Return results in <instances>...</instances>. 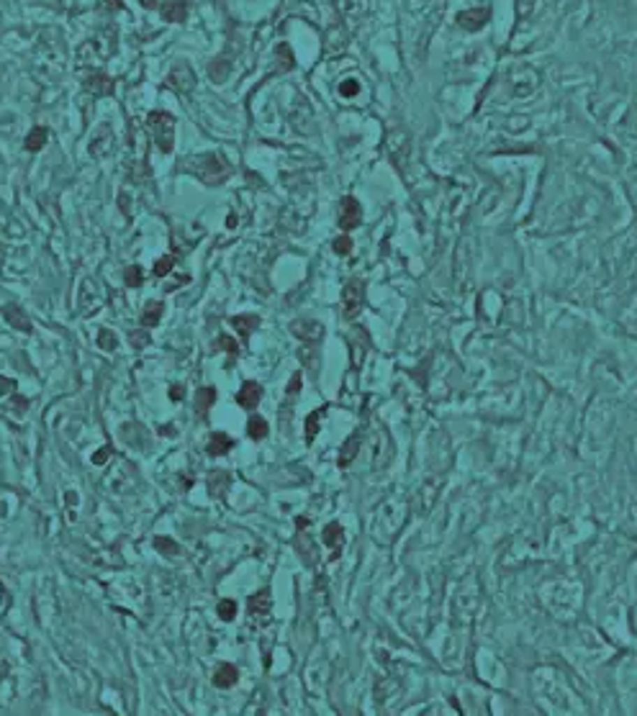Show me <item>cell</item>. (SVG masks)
Wrapping results in <instances>:
<instances>
[{"mask_svg": "<svg viewBox=\"0 0 637 716\" xmlns=\"http://www.w3.org/2000/svg\"><path fill=\"white\" fill-rule=\"evenodd\" d=\"M159 434H162V437H168V434H170V437H173V434H175V431H173V426H162V429H159Z\"/></svg>", "mask_w": 637, "mask_h": 716, "instance_id": "b9f144b4", "label": "cell"}, {"mask_svg": "<svg viewBox=\"0 0 637 716\" xmlns=\"http://www.w3.org/2000/svg\"><path fill=\"white\" fill-rule=\"evenodd\" d=\"M358 449H360V437H350L344 442L342 447V454H339V468H347L355 457H358Z\"/></svg>", "mask_w": 637, "mask_h": 716, "instance_id": "cb8c5ba5", "label": "cell"}, {"mask_svg": "<svg viewBox=\"0 0 637 716\" xmlns=\"http://www.w3.org/2000/svg\"><path fill=\"white\" fill-rule=\"evenodd\" d=\"M360 221H363V208H360L358 198H352V195L342 198V203H339V216H337V226L347 234V231L358 229Z\"/></svg>", "mask_w": 637, "mask_h": 716, "instance_id": "5b68a950", "label": "cell"}, {"mask_svg": "<svg viewBox=\"0 0 637 716\" xmlns=\"http://www.w3.org/2000/svg\"><path fill=\"white\" fill-rule=\"evenodd\" d=\"M90 154L93 157H105V154H111V149H113V131H111V126H101L93 134V139H90Z\"/></svg>", "mask_w": 637, "mask_h": 716, "instance_id": "30bf717a", "label": "cell"}, {"mask_svg": "<svg viewBox=\"0 0 637 716\" xmlns=\"http://www.w3.org/2000/svg\"><path fill=\"white\" fill-rule=\"evenodd\" d=\"M154 549L157 552H162V555H168V557H177L180 555V544H177L175 539H170V537H154Z\"/></svg>", "mask_w": 637, "mask_h": 716, "instance_id": "484cf974", "label": "cell"}, {"mask_svg": "<svg viewBox=\"0 0 637 716\" xmlns=\"http://www.w3.org/2000/svg\"><path fill=\"white\" fill-rule=\"evenodd\" d=\"M173 270H175V255H165L154 262V275L157 278H168Z\"/></svg>", "mask_w": 637, "mask_h": 716, "instance_id": "83f0119b", "label": "cell"}, {"mask_svg": "<svg viewBox=\"0 0 637 716\" xmlns=\"http://www.w3.org/2000/svg\"><path fill=\"white\" fill-rule=\"evenodd\" d=\"M229 70H231V62H226L224 57H219L216 62H211V77L216 80V82H224L226 80V75H229Z\"/></svg>", "mask_w": 637, "mask_h": 716, "instance_id": "f1b7e54d", "label": "cell"}, {"mask_svg": "<svg viewBox=\"0 0 637 716\" xmlns=\"http://www.w3.org/2000/svg\"><path fill=\"white\" fill-rule=\"evenodd\" d=\"M260 401H263V385L255 380L242 382V388H239V393H237L239 406L244 408V411H255V408L260 406Z\"/></svg>", "mask_w": 637, "mask_h": 716, "instance_id": "ba28073f", "label": "cell"}, {"mask_svg": "<svg viewBox=\"0 0 637 716\" xmlns=\"http://www.w3.org/2000/svg\"><path fill=\"white\" fill-rule=\"evenodd\" d=\"M98 347L105 352H113L119 347V339H116V334H113L111 329H101V331H98Z\"/></svg>", "mask_w": 637, "mask_h": 716, "instance_id": "f546056e", "label": "cell"}, {"mask_svg": "<svg viewBox=\"0 0 637 716\" xmlns=\"http://www.w3.org/2000/svg\"><path fill=\"white\" fill-rule=\"evenodd\" d=\"M301 393V373H295L288 382V396H298Z\"/></svg>", "mask_w": 637, "mask_h": 716, "instance_id": "74e56055", "label": "cell"}, {"mask_svg": "<svg viewBox=\"0 0 637 716\" xmlns=\"http://www.w3.org/2000/svg\"><path fill=\"white\" fill-rule=\"evenodd\" d=\"M131 342H134V350H142V347H147V344H149V334H147V329H144V331H134V334H131Z\"/></svg>", "mask_w": 637, "mask_h": 716, "instance_id": "8d00e7d4", "label": "cell"}, {"mask_svg": "<svg viewBox=\"0 0 637 716\" xmlns=\"http://www.w3.org/2000/svg\"><path fill=\"white\" fill-rule=\"evenodd\" d=\"M16 390V380H10V378H0V396H10Z\"/></svg>", "mask_w": 637, "mask_h": 716, "instance_id": "f35d334b", "label": "cell"}, {"mask_svg": "<svg viewBox=\"0 0 637 716\" xmlns=\"http://www.w3.org/2000/svg\"><path fill=\"white\" fill-rule=\"evenodd\" d=\"M162 313H165V303H162V301H149L147 306H144L142 318H139V321H142L144 329H152V327H157V324H159Z\"/></svg>", "mask_w": 637, "mask_h": 716, "instance_id": "d6986e66", "label": "cell"}, {"mask_svg": "<svg viewBox=\"0 0 637 716\" xmlns=\"http://www.w3.org/2000/svg\"><path fill=\"white\" fill-rule=\"evenodd\" d=\"M159 13L170 24H183L188 18V0H168L159 6Z\"/></svg>", "mask_w": 637, "mask_h": 716, "instance_id": "9a60e30c", "label": "cell"}, {"mask_svg": "<svg viewBox=\"0 0 637 716\" xmlns=\"http://www.w3.org/2000/svg\"><path fill=\"white\" fill-rule=\"evenodd\" d=\"M144 8H157V0H142Z\"/></svg>", "mask_w": 637, "mask_h": 716, "instance_id": "7bdbcfd3", "label": "cell"}, {"mask_svg": "<svg viewBox=\"0 0 637 716\" xmlns=\"http://www.w3.org/2000/svg\"><path fill=\"white\" fill-rule=\"evenodd\" d=\"M488 18H491V8H488V6H481V8L462 10L460 16H457V24H460L465 31H478V29H483V26L488 24Z\"/></svg>", "mask_w": 637, "mask_h": 716, "instance_id": "9c48e42d", "label": "cell"}, {"mask_svg": "<svg viewBox=\"0 0 637 716\" xmlns=\"http://www.w3.org/2000/svg\"><path fill=\"white\" fill-rule=\"evenodd\" d=\"M168 85L175 93L185 96V93H193L196 88V72L188 62H175L173 64V70L168 72Z\"/></svg>", "mask_w": 637, "mask_h": 716, "instance_id": "277c9868", "label": "cell"}, {"mask_svg": "<svg viewBox=\"0 0 637 716\" xmlns=\"http://www.w3.org/2000/svg\"><path fill=\"white\" fill-rule=\"evenodd\" d=\"M185 165H188V162H185ZM188 167H191V172L198 177L200 183L211 185V188H216V185H224L226 180H229V175H231V165L221 157V154H219V151H211V154H200V157H193Z\"/></svg>", "mask_w": 637, "mask_h": 716, "instance_id": "6da1fadb", "label": "cell"}, {"mask_svg": "<svg viewBox=\"0 0 637 716\" xmlns=\"http://www.w3.org/2000/svg\"><path fill=\"white\" fill-rule=\"evenodd\" d=\"M111 457H113V447H101V449L93 454V465H105Z\"/></svg>", "mask_w": 637, "mask_h": 716, "instance_id": "d590c367", "label": "cell"}, {"mask_svg": "<svg viewBox=\"0 0 637 716\" xmlns=\"http://www.w3.org/2000/svg\"><path fill=\"white\" fill-rule=\"evenodd\" d=\"M124 280H126V288H142L144 270L139 267V264H131V267H126V275H124Z\"/></svg>", "mask_w": 637, "mask_h": 716, "instance_id": "4dcf8cb0", "label": "cell"}, {"mask_svg": "<svg viewBox=\"0 0 637 716\" xmlns=\"http://www.w3.org/2000/svg\"><path fill=\"white\" fill-rule=\"evenodd\" d=\"M363 303H365V283L360 278L347 280L342 288V316L347 321L358 318V313L363 311Z\"/></svg>", "mask_w": 637, "mask_h": 716, "instance_id": "3957f363", "label": "cell"}, {"mask_svg": "<svg viewBox=\"0 0 637 716\" xmlns=\"http://www.w3.org/2000/svg\"><path fill=\"white\" fill-rule=\"evenodd\" d=\"M216 347L221 352H229L231 357H237V352H239V347H237V342L231 339V336H226V334H221L219 339H216Z\"/></svg>", "mask_w": 637, "mask_h": 716, "instance_id": "d6a6232c", "label": "cell"}, {"mask_svg": "<svg viewBox=\"0 0 637 716\" xmlns=\"http://www.w3.org/2000/svg\"><path fill=\"white\" fill-rule=\"evenodd\" d=\"M324 414H327V408H316V411H311V416L306 419V442H314L316 439V434H318V422L324 419Z\"/></svg>", "mask_w": 637, "mask_h": 716, "instance_id": "d4e9b609", "label": "cell"}, {"mask_svg": "<svg viewBox=\"0 0 637 716\" xmlns=\"http://www.w3.org/2000/svg\"><path fill=\"white\" fill-rule=\"evenodd\" d=\"M237 601H231V598H224V601H219V606H216V613H219V619L221 621H231L234 616H237Z\"/></svg>", "mask_w": 637, "mask_h": 716, "instance_id": "4316f807", "label": "cell"}, {"mask_svg": "<svg viewBox=\"0 0 637 716\" xmlns=\"http://www.w3.org/2000/svg\"><path fill=\"white\" fill-rule=\"evenodd\" d=\"M3 318H6V324H8L10 329L24 331V334H31V321H29V316L24 313V308H18L16 303L3 306Z\"/></svg>", "mask_w": 637, "mask_h": 716, "instance_id": "7c38bea8", "label": "cell"}, {"mask_svg": "<svg viewBox=\"0 0 637 716\" xmlns=\"http://www.w3.org/2000/svg\"><path fill=\"white\" fill-rule=\"evenodd\" d=\"M82 88H85V93H90V96H96V98L113 96V80L108 77L105 72L93 70V72H88V75H85V80H82Z\"/></svg>", "mask_w": 637, "mask_h": 716, "instance_id": "8992f818", "label": "cell"}, {"mask_svg": "<svg viewBox=\"0 0 637 716\" xmlns=\"http://www.w3.org/2000/svg\"><path fill=\"white\" fill-rule=\"evenodd\" d=\"M206 486H208V493L214 495V498L224 495L226 493V488H229V472H224V470H211V472H208Z\"/></svg>", "mask_w": 637, "mask_h": 716, "instance_id": "ac0fdd59", "label": "cell"}, {"mask_svg": "<svg viewBox=\"0 0 637 716\" xmlns=\"http://www.w3.org/2000/svg\"><path fill=\"white\" fill-rule=\"evenodd\" d=\"M170 398H173V401H180V398H183V385H173V388H170Z\"/></svg>", "mask_w": 637, "mask_h": 716, "instance_id": "ab89813d", "label": "cell"}, {"mask_svg": "<svg viewBox=\"0 0 637 716\" xmlns=\"http://www.w3.org/2000/svg\"><path fill=\"white\" fill-rule=\"evenodd\" d=\"M321 539H324V544H327L329 549H332V560H337L339 557V552H342V547H344V529L337 521H332V524H327L324 526V532H321Z\"/></svg>", "mask_w": 637, "mask_h": 716, "instance_id": "4fadbf2b", "label": "cell"}, {"mask_svg": "<svg viewBox=\"0 0 637 716\" xmlns=\"http://www.w3.org/2000/svg\"><path fill=\"white\" fill-rule=\"evenodd\" d=\"M119 203H121V211H124V214H129V198H126V195H121Z\"/></svg>", "mask_w": 637, "mask_h": 716, "instance_id": "60d3db41", "label": "cell"}, {"mask_svg": "<svg viewBox=\"0 0 637 716\" xmlns=\"http://www.w3.org/2000/svg\"><path fill=\"white\" fill-rule=\"evenodd\" d=\"M237 680H239V670H237V665H231V662H221V665L214 670V678H211V683H214L216 688H221V691L234 688Z\"/></svg>", "mask_w": 637, "mask_h": 716, "instance_id": "5bb4252c", "label": "cell"}, {"mask_svg": "<svg viewBox=\"0 0 637 716\" xmlns=\"http://www.w3.org/2000/svg\"><path fill=\"white\" fill-rule=\"evenodd\" d=\"M270 609H272V593L268 588L257 590L255 596H249V601H247L249 616H255V619H265V616H270Z\"/></svg>", "mask_w": 637, "mask_h": 716, "instance_id": "8fae6325", "label": "cell"}, {"mask_svg": "<svg viewBox=\"0 0 637 716\" xmlns=\"http://www.w3.org/2000/svg\"><path fill=\"white\" fill-rule=\"evenodd\" d=\"M358 93H360L358 80H342V82H339V96L342 98H352V96H358Z\"/></svg>", "mask_w": 637, "mask_h": 716, "instance_id": "836d02e7", "label": "cell"}, {"mask_svg": "<svg viewBox=\"0 0 637 716\" xmlns=\"http://www.w3.org/2000/svg\"><path fill=\"white\" fill-rule=\"evenodd\" d=\"M332 249H335L337 255H350L352 252V239L347 237V234H342V237H337L335 241H332Z\"/></svg>", "mask_w": 637, "mask_h": 716, "instance_id": "1f68e13d", "label": "cell"}, {"mask_svg": "<svg viewBox=\"0 0 637 716\" xmlns=\"http://www.w3.org/2000/svg\"><path fill=\"white\" fill-rule=\"evenodd\" d=\"M234 449V439L229 434H224V431H214L211 437H208V445H206V452L211 457H224V454H229Z\"/></svg>", "mask_w": 637, "mask_h": 716, "instance_id": "2e32d148", "label": "cell"}, {"mask_svg": "<svg viewBox=\"0 0 637 716\" xmlns=\"http://www.w3.org/2000/svg\"><path fill=\"white\" fill-rule=\"evenodd\" d=\"M147 128L152 131V139L162 154H170L175 149V119L165 111H152L147 116Z\"/></svg>", "mask_w": 637, "mask_h": 716, "instance_id": "7a4b0ae2", "label": "cell"}, {"mask_svg": "<svg viewBox=\"0 0 637 716\" xmlns=\"http://www.w3.org/2000/svg\"><path fill=\"white\" fill-rule=\"evenodd\" d=\"M291 334L301 342H318L324 336V327L318 321H311V318H295L291 324Z\"/></svg>", "mask_w": 637, "mask_h": 716, "instance_id": "52a82bcc", "label": "cell"}, {"mask_svg": "<svg viewBox=\"0 0 637 716\" xmlns=\"http://www.w3.org/2000/svg\"><path fill=\"white\" fill-rule=\"evenodd\" d=\"M268 431H270V426H268V422H265L263 416H257V414L249 416V422H247V434H249V439H255V442H260V439L268 437Z\"/></svg>", "mask_w": 637, "mask_h": 716, "instance_id": "44dd1931", "label": "cell"}, {"mask_svg": "<svg viewBox=\"0 0 637 716\" xmlns=\"http://www.w3.org/2000/svg\"><path fill=\"white\" fill-rule=\"evenodd\" d=\"M185 283H191V275H185V272H183V275H177V278L168 280V283H165V288H162V290H165V293H173V290H177V288H180V285H185Z\"/></svg>", "mask_w": 637, "mask_h": 716, "instance_id": "e575fe53", "label": "cell"}, {"mask_svg": "<svg viewBox=\"0 0 637 716\" xmlns=\"http://www.w3.org/2000/svg\"><path fill=\"white\" fill-rule=\"evenodd\" d=\"M26 408H29V401H26L24 396H18V393H13V398L3 406V411H6V416H10V419H24Z\"/></svg>", "mask_w": 637, "mask_h": 716, "instance_id": "7402d4cb", "label": "cell"}, {"mask_svg": "<svg viewBox=\"0 0 637 716\" xmlns=\"http://www.w3.org/2000/svg\"><path fill=\"white\" fill-rule=\"evenodd\" d=\"M216 403V388L211 385H203V388L196 390V414L206 416V411Z\"/></svg>", "mask_w": 637, "mask_h": 716, "instance_id": "ffe728a7", "label": "cell"}, {"mask_svg": "<svg viewBox=\"0 0 637 716\" xmlns=\"http://www.w3.org/2000/svg\"><path fill=\"white\" fill-rule=\"evenodd\" d=\"M3 514H6V506H0V516H3Z\"/></svg>", "mask_w": 637, "mask_h": 716, "instance_id": "ee69618b", "label": "cell"}, {"mask_svg": "<svg viewBox=\"0 0 637 716\" xmlns=\"http://www.w3.org/2000/svg\"><path fill=\"white\" fill-rule=\"evenodd\" d=\"M44 144H47V128H44V126H34L31 131H29V136H26L24 147L29 151H39Z\"/></svg>", "mask_w": 637, "mask_h": 716, "instance_id": "603a6c76", "label": "cell"}, {"mask_svg": "<svg viewBox=\"0 0 637 716\" xmlns=\"http://www.w3.org/2000/svg\"><path fill=\"white\" fill-rule=\"evenodd\" d=\"M231 327L237 329V334L249 342V336L255 334V329L260 327V318L255 313H239V316H231Z\"/></svg>", "mask_w": 637, "mask_h": 716, "instance_id": "e0dca14e", "label": "cell"}]
</instances>
